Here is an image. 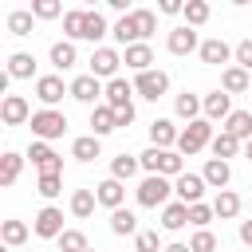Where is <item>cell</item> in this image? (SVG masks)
Instances as JSON below:
<instances>
[{"mask_svg": "<svg viewBox=\"0 0 252 252\" xmlns=\"http://www.w3.org/2000/svg\"><path fill=\"white\" fill-rule=\"evenodd\" d=\"M87 252H94V248H87Z\"/></svg>", "mask_w": 252, "mask_h": 252, "instance_id": "db71d44e", "label": "cell"}, {"mask_svg": "<svg viewBox=\"0 0 252 252\" xmlns=\"http://www.w3.org/2000/svg\"><path fill=\"white\" fill-rule=\"evenodd\" d=\"M189 248H193V252H217V236H213L209 228H197L193 240H189Z\"/></svg>", "mask_w": 252, "mask_h": 252, "instance_id": "f6af8a7d", "label": "cell"}, {"mask_svg": "<svg viewBox=\"0 0 252 252\" xmlns=\"http://www.w3.org/2000/svg\"><path fill=\"white\" fill-rule=\"evenodd\" d=\"M110 130H118V114H114L106 102H98V106L91 110V134H94V138H106Z\"/></svg>", "mask_w": 252, "mask_h": 252, "instance_id": "44dd1931", "label": "cell"}, {"mask_svg": "<svg viewBox=\"0 0 252 252\" xmlns=\"http://www.w3.org/2000/svg\"><path fill=\"white\" fill-rule=\"evenodd\" d=\"M158 12H161V16H177V12H185V4H181V0H161Z\"/></svg>", "mask_w": 252, "mask_h": 252, "instance_id": "c3c4849f", "label": "cell"}, {"mask_svg": "<svg viewBox=\"0 0 252 252\" xmlns=\"http://www.w3.org/2000/svg\"><path fill=\"white\" fill-rule=\"evenodd\" d=\"M63 94H71V87H63L59 75H39V79H35V98L43 102V110H55V102H59Z\"/></svg>", "mask_w": 252, "mask_h": 252, "instance_id": "8fae6325", "label": "cell"}, {"mask_svg": "<svg viewBox=\"0 0 252 252\" xmlns=\"http://www.w3.org/2000/svg\"><path fill=\"white\" fill-rule=\"evenodd\" d=\"M201 35H197V28H173L169 32V39H165V47H169V55H189V51H201Z\"/></svg>", "mask_w": 252, "mask_h": 252, "instance_id": "5bb4252c", "label": "cell"}, {"mask_svg": "<svg viewBox=\"0 0 252 252\" xmlns=\"http://www.w3.org/2000/svg\"><path fill=\"white\" fill-rule=\"evenodd\" d=\"M134 252H165V248H161V240H158L154 228H142V232L134 236Z\"/></svg>", "mask_w": 252, "mask_h": 252, "instance_id": "b9f144b4", "label": "cell"}, {"mask_svg": "<svg viewBox=\"0 0 252 252\" xmlns=\"http://www.w3.org/2000/svg\"><path fill=\"white\" fill-rule=\"evenodd\" d=\"M106 32H110V28H106V16H102L98 8H87V24H83V39H91V43H94V39H102Z\"/></svg>", "mask_w": 252, "mask_h": 252, "instance_id": "836d02e7", "label": "cell"}, {"mask_svg": "<svg viewBox=\"0 0 252 252\" xmlns=\"http://www.w3.org/2000/svg\"><path fill=\"white\" fill-rule=\"evenodd\" d=\"M114 114H118V126H130V122H134V106H130V110H114Z\"/></svg>", "mask_w": 252, "mask_h": 252, "instance_id": "f907efd6", "label": "cell"}, {"mask_svg": "<svg viewBox=\"0 0 252 252\" xmlns=\"http://www.w3.org/2000/svg\"><path fill=\"white\" fill-rule=\"evenodd\" d=\"M94 197H98V205H106V209L114 213V209H122V201H126V185L114 181V177H106V181L94 185Z\"/></svg>", "mask_w": 252, "mask_h": 252, "instance_id": "d6986e66", "label": "cell"}, {"mask_svg": "<svg viewBox=\"0 0 252 252\" xmlns=\"http://www.w3.org/2000/svg\"><path fill=\"white\" fill-rule=\"evenodd\" d=\"M213 217H217L213 205H205V201H201V205H189V224H193V228H209Z\"/></svg>", "mask_w": 252, "mask_h": 252, "instance_id": "ee69618b", "label": "cell"}, {"mask_svg": "<svg viewBox=\"0 0 252 252\" xmlns=\"http://www.w3.org/2000/svg\"><path fill=\"white\" fill-rule=\"evenodd\" d=\"M165 252H193L189 244H165Z\"/></svg>", "mask_w": 252, "mask_h": 252, "instance_id": "816d5d0a", "label": "cell"}, {"mask_svg": "<svg viewBox=\"0 0 252 252\" xmlns=\"http://www.w3.org/2000/svg\"><path fill=\"white\" fill-rule=\"evenodd\" d=\"M201 177H205L209 189H228V181H232V165L220 161V158H209L205 169H201Z\"/></svg>", "mask_w": 252, "mask_h": 252, "instance_id": "ac0fdd59", "label": "cell"}, {"mask_svg": "<svg viewBox=\"0 0 252 252\" xmlns=\"http://www.w3.org/2000/svg\"><path fill=\"white\" fill-rule=\"evenodd\" d=\"M102 94H106V83H102V79H94L91 71H87V75H79V79H71V98H75V102H83V106H91V110H94Z\"/></svg>", "mask_w": 252, "mask_h": 252, "instance_id": "8992f818", "label": "cell"}, {"mask_svg": "<svg viewBox=\"0 0 252 252\" xmlns=\"http://www.w3.org/2000/svg\"><path fill=\"white\" fill-rule=\"evenodd\" d=\"M134 94H138V91H134V83H126V79L118 75V79H110V83H106V94H102V102H106L110 110H130V106H134V102H130Z\"/></svg>", "mask_w": 252, "mask_h": 252, "instance_id": "4fadbf2b", "label": "cell"}, {"mask_svg": "<svg viewBox=\"0 0 252 252\" xmlns=\"http://www.w3.org/2000/svg\"><path fill=\"white\" fill-rule=\"evenodd\" d=\"M209 150H213V158H220V161H228V158H236V154L244 150V142H240V138H232L228 130H220V134L213 138V146H209Z\"/></svg>", "mask_w": 252, "mask_h": 252, "instance_id": "4316f807", "label": "cell"}, {"mask_svg": "<svg viewBox=\"0 0 252 252\" xmlns=\"http://www.w3.org/2000/svg\"><path fill=\"white\" fill-rule=\"evenodd\" d=\"M185 224H189V205L169 201V205L161 209V228H165V232H177V228H185Z\"/></svg>", "mask_w": 252, "mask_h": 252, "instance_id": "484cf974", "label": "cell"}, {"mask_svg": "<svg viewBox=\"0 0 252 252\" xmlns=\"http://www.w3.org/2000/svg\"><path fill=\"white\" fill-rule=\"evenodd\" d=\"M169 193H173V185H169V177H161V173H146L142 185L134 189V197H138L142 209H165V205H169Z\"/></svg>", "mask_w": 252, "mask_h": 252, "instance_id": "7a4b0ae2", "label": "cell"}, {"mask_svg": "<svg viewBox=\"0 0 252 252\" xmlns=\"http://www.w3.org/2000/svg\"><path fill=\"white\" fill-rule=\"evenodd\" d=\"M213 122L209 118H197V122H189L185 130H181V138H177V154L181 158H193V154H201L205 146H213Z\"/></svg>", "mask_w": 252, "mask_h": 252, "instance_id": "3957f363", "label": "cell"}, {"mask_svg": "<svg viewBox=\"0 0 252 252\" xmlns=\"http://www.w3.org/2000/svg\"><path fill=\"white\" fill-rule=\"evenodd\" d=\"M213 213H217L220 220H232V217L240 213V197H236L232 189H220V193L213 197Z\"/></svg>", "mask_w": 252, "mask_h": 252, "instance_id": "4dcf8cb0", "label": "cell"}, {"mask_svg": "<svg viewBox=\"0 0 252 252\" xmlns=\"http://www.w3.org/2000/svg\"><path fill=\"white\" fill-rule=\"evenodd\" d=\"M32 106H28V98L24 94H4V102H0V118H4V126H24V122H32Z\"/></svg>", "mask_w": 252, "mask_h": 252, "instance_id": "7c38bea8", "label": "cell"}, {"mask_svg": "<svg viewBox=\"0 0 252 252\" xmlns=\"http://www.w3.org/2000/svg\"><path fill=\"white\" fill-rule=\"evenodd\" d=\"M94 205H98L94 189H75V193H71V213H75L79 220H87V217L94 213Z\"/></svg>", "mask_w": 252, "mask_h": 252, "instance_id": "d6a6232c", "label": "cell"}, {"mask_svg": "<svg viewBox=\"0 0 252 252\" xmlns=\"http://www.w3.org/2000/svg\"><path fill=\"white\" fill-rule=\"evenodd\" d=\"M220 130H228L232 138L248 142V138H252V114H248V110H232V114L224 118V126H220Z\"/></svg>", "mask_w": 252, "mask_h": 252, "instance_id": "f546056e", "label": "cell"}, {"mask_svg": "<svg viewBox=\"0 0 252 252\" xmlns=\"http://www.w3.org/2000/svg\"><path fill=\"white\" fill-rule=\"evenodd\" d=\"M205 189H209V185H205L201 173H181V177L173 181V193H177L181 205H201V201H205Z\"/></svg>", "mask_w": 252, "mask_h": 252, "instance_id": "30bf717a", "label": "cell"}, {"mask_svg": "<svg viewBox=\"0 0 252 252\" xmlns=\"http://www.w3.org/2000/svg\"><path fill=\"white\" fill-rule=\"evenodd\" d=\"M177 138H181V130H177L169 118H154V122H150V146H158V150H177Z\"/></svg>", "mask_w": 252, "mask_h": 252, "instance_id": "9a60e30c", "label": "cell"}, {"mask_svg": "<svg viewBox=\"0 0 252 252\" xmlns=\"http://www.w3.org/2000/svg\"><path fill=\"white\" fill-rule=\"evenodd\" d=\"M220 91H224V94H244V91H252V75L232 63V67L220 71Z\"/></svg>", "mask_w": 252, "mask_h": 252, "instance_id": "e0dca14e", "label": "cell"}, {"mask_svg": "<svg viewBox=\"0 0 252 252\" xmlns=\"http://www.w3.org/2000/svg\"><path fill=\"white\" fill-rule=\"evenodd\" d=\"M110 232L114 236H138V217L122 205V209H114L110 213Z\"/></svg>", "mask_w": 252, "mask_h": 252, "instance_id": "f1b7e54d", "label": "cell"}, {"mask_svg": "<svg viewBox=\"0 0 252 252\" xmlns=\"http://www.w3.org/2000/svg\"><path fill=\"white\" fill-rule=\"evenodd\" d=\"M35 193H39V197H47V201H51V197H59V193H63V177H39Z\"/></svg>", "mask_w": 252, "mask_h": 252, "instance_id": "7dc6e473", "label": "cell"}, {"mask_svg": "<svg viewBox=\"0 0 252 252\" xmlns=\"http://www.w3.org/2000/svg\"><path fill=\"white\" fill-rule=\"evenodd\" d=\"M240 240L252 248V220H240Z\"/></svg>", "mask_w": 252, "mask_h": 252, "instance_id": "681fc988", "label": "cell"}, {"mask_svg": "<svg viewBox=\"0 0 252 252\" xmlns=\"http://www.w3.org/2000/svg\"><path fill=\"white\" fill-rule=\"evenodd\" d=\"M134 91L142 94V98H150V102H158L165 91H169V75L165 71H142V75H134Z\"/></svg>", "mask_w": 252, "mask_h": 252, "instance_id": "9c48e42d", "label": "cell"}, {"mask_svg": "<svg viewBox=\"0 0 252 252\" xmlns=\"http://www.w3.org/2000/svg\"><path fill=\"white\" fill-rule=\"evenodd\" d=\"M228 98H232V94H224L220 87L209 91V94H205V118H209V122H217V118L224 122V118L232 114V102H228Z\"/></svg>", "mask_w": 252, "mask_h": 252, "instance_id": "ffe728a7", "label": "cell"}, {"mask_svg": "<svg viewBox=\"0 0 252 252\" xmlns=\"http://www.w3.org/2000/svg\"><path fill=\"white\" fill-rule=\"evenodd\" d=\"M71 158L75 161H94V158H102V142L94 134H83V138L71 142Z\"/></svg>", "mask_w": 252, "mask_h": 252, "instance_id": "d4e9b609", "label": "cell"}, {"mask_svg": "<svg viewBox=\"0 0 252 252\" xmlns=\"http://www.w3.org/2000/svg\"><path fill=\"white\" fill-rule=\"evenodd\" d=\"M138 161H142L146 173H161V177H173V181L185 173V158H181L177 150H158V146H150L146 154H138Z\"/></svg>", "mask_w": 252, "mask_h": 252, "instance_id": "6da1fadb", "label": "cell"}, {"mask_svg": "<svg viewBox=\"0 0 252 252\" xmlns=\"http://www.w3.org/2000/svg\"><path fill=\"white\" fill-rule=\"evenodd\" d=\"M83 24H87V8H71V12H63V32H67L71 43L83 39Z\"/></svg>", "mask_w": 252, "mask_h": 252, "instance_id": "8d00e7d4", "label": "cell"}, {"mask_svg": "<svg viewBox=\"0 0 252 252\" xmlns=\"http://www.w3.org/2000/svg\"><path fill=\"white\" fill-rule=\"evenodd\" d=\"M138 169H142V161H138L134 154H118V158H110V177H114V181H122V185H126Z\"/></svg>", "mask_w": 252, "mask_h": 252, "instance_id": "83f0119b", "label": "cell"}, {"mask_svg": "<svg viewBox=\"0 0 252 252\" xmlns=\"http://www.w3.org/2000/svg\"><path fill=\"white\" fill-rule=\"evenodd\" d=\"M122 63L142 75V71H154V47L150 43H134V47H122Z\"/></svg>", "mask_w": 252, "mask_h": 252, "instance_id": "2e32d148", "label": "cell"}, {"mask_svg": "<svg viewBox=\"0 0 252 252\" xmlns=\"http://www.w3.org/2000/svg\"><path fill=\"white\" fill-rule=\"evenodd\" d=\"M8 75H12V79H32V75H35V55L16 51V55L8 59Z\"/></svg>", "mask_w": 252, "mask_h": 252, "instance_id": "e575fe53", "label": "cell"}, {"mask_svg": "<svg viewBox=\"0 0 252 252\" xmlns=\"http://www.w3.org/2000/svg\"><path fill=\"white\" fill-rule=\"evenodd\" d=\"M181 16H185V28H201V24L209 20V4H205V0H189Z\"/></svg>", "mask_w": 252, "mask_h": 252, "instance_id": "ab89813d", "label": "cell"}, {"mask_svg": "<svg viewBox=\"0 0 252 252\" xmlns=\"http://www.w3.org/2000/svg\"><path fill=\"white\" fill-rule=\"evenodd\" d=\"M0 240H4L8 248H24V240H28V224H24V220H4V224H0Z\"/></svg>", "mask_w": 252, "mask_h": 252, "instance_id": "d590c367", "label": "cell"}, {"mask_svg": "<svg viewBox=\"0 0 252 252\" xmlns=\"http://www.w3.org/2000/svg\"><path fill=\"white\" fill-rule=\"evenodd\" d=\"M118 67H122V55L114 51V47H94L91 51V75L94 79H118Z\"/></svg>", "mask_w": 252, "mask_h": 252, "instance_id": "ba28073f", "label": "cell"}, {"mask_svg": "<svg viewBox=\"0 0 252 252\" xmlns=\"http://www.w3.org/2000/svg\"><path fill=\"white\" fill-rule=\"evenodd\" d=\"M28 158L39 169V177H63V158L51 150V142H32L28 146Z\"/></svg>", "mask_w": 252, "mask_h": 252, "instance_id": "5b68a950", "label": "cell"}, {"mask_svg": "<svg viewBox=\"0 0 252 252\" xmlns=\"http://www.w3.org/2000/svg\"><path fill=\"white\" fill-rule=\"evenodd\" d=\"M59 12H63L59 0H32V16H35V20H55Z\"/></svg>", "mask_w": 252, "mask_h": 252, "instance_id": "7bdbcfd3", "label": "cell"}, {"mask_svg": "<svg viewBox=\"0 0 252 252\" xmlns=\"http://www.w3.org/2000/svg\"><path fill=\"white\" fill-rule=\"evenodd\" d=\"M197 55H201V63H209V67H220V63H228V59H232V47H228L224 39H205Z\"/></svg>", "mask_w": 252, "mask_h": 252, "instance_id": "7402d4cb", "label": "cell"}, {"mask_svg": "<svg viewBox=\"0 0 252 252\" xmlns=\"http://www.w3.org/2000/svg\"><path fill=\"white\" fill-rule=\"evenodd\" d=\"M32 24H35L32 8H16V12L8 16V32H12V35H32Z\"/></svg>", "mask_w": 252, "mask_h": 252, "instance_id": "74e56055", "label": "cell"}, {"mask_svg": "<svg viewBox=\"0 0 252 252\" xmlns=\"http://www.w3.org/2000/svg\"><path fill=\"white\" fill-rule=\"evenodd\" d=\"M28 126H32V138L35 142H55V138L67 134V114L63 110H35Z\"/></svg>", "mask_w": 252, "mask_h": 252, "instance_id": "277c9868", "label": "cell"}, {"mask_svg": "<svg viewBox=\"0 0 252 252\" xmlns=\"http://www.w3.org/2000/svg\"><path fill=\"white\" fill-rule=\"evenodd\" d=\"M232 63H236V67H244V71L252 75V39H240V43L232 47Z\"/></svg>", "mask_w": 252, "mask_h": 252, "instance_id": "bcb514c9", "label": "cell"}, {"mask_svg": "<svg viewBox=\"0 0 252 252\" xmlns=\"http://www.w3.org/2000/svg\"><path fill=\"white\" fill-rule=\"evenodd\" d=\"M91 244H87V236L79 232V228H67L63 236H59V252H87Z\"/></svg>", "mask_w": 252, "mask_h": 252, "instance_id": "60d3db41", "label": "cell"}, {"mask_svg": "<svg viewBox=\"0 0 252 252\" xmlns=\"http://www.w3.org/2000/svg\"><path fill=\"white\" fill-rule=\"evenodd\" d=\"M173 110H177V118H185V122H197L201 114H205V98L201 94H177V102H173Z\"/></svg>", "mask_w": 252, "mask_h": 252, "instance_id": "cb8c5ba5", "label": "cell"}, {"mask_svg": "<svg viewBox=\"0 0 252 252\" xmlns=\"http://www.w3.org/2000/svg\"><path fill=\"white\" fill-rule=\"evenodd\" d=\"M32 228H35V236H43V240H59V236L67 232V228H63V209H55V205H43V209L35 213Z\"/></svg>", "mask_w": 252, "mask_h": 252, "instance_id": "52a82bcc", "label": "cell"}, {"mask_svg": "<svg viewBox=\"0 0 252 252\" xmlns=\"http://www.w3.org/2000/svg\"><path fill=\"white\" fill-rule=\"evenodd\" d=\"M75 63H79V51H75V43H71V39L51 43V67H55V71H71Z\"/></svg>", "mask_w": 252, "mask_h": 252, "instance_id": "603a6c76", "label": "cell"}, {"mask_svg": "<svg viewBox=\"0 0 252 252\" xmlns=\"http://www.w3.org/2000/svg\"><path fill=\"white\" fill-rule=\"evenodd\" d=\"M244 158H248V161H252V138H248V142H244Z\"/></svg>", "mask_w": 252, "mask_h": 252, "instance_id": "f5cc1de1", "label": "cell"}, {"mask_svg": "<svg viewBox=\"0 0 252 252\" xmlns=\"http://www.w3.org/2000/svg\"><path fill=\"white\" fill-rule=\"evenodd\" d=\"M130 16H134V24H138V35H142V43H146V39L158 32V16H154L150 8H134Z\"/></svg>", "mask_w": 252, "mask_h": 252, "instance_id": "f35d334b", "label": "cell"}, {"mask_svg": "<svg viewBox=\"0 0 252 252\" xmlns=\"http://www.w3.org/2000/svg\"><path fill=\"white\" fill-rule=\"evenodd\" d=\"M20 169H24V158H20L16 150H8V154L0 158V185H4V189H8V185H16Z\"/></svg>", "mask_w": 252, "mask_h": 252, "instance_id": "1f68e13d", "label": "cell"}]
</instances>
